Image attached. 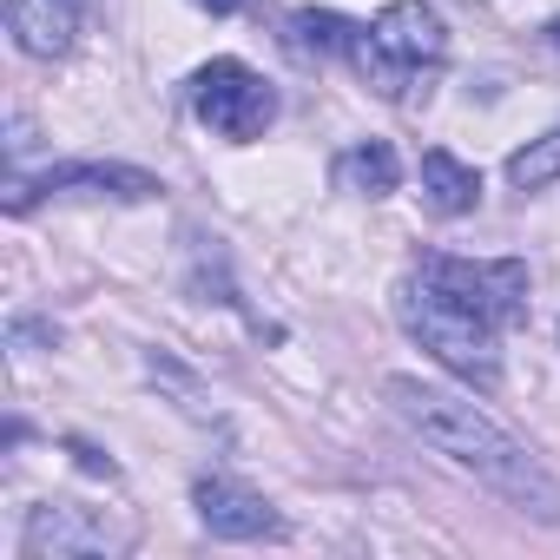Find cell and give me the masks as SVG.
I'll return each mask as SVG.
<instances>
[{
	"mask_svg": "<svg viewBox=\"0 0 560 560\" xmlns=\"http://www.w3.org/2000/svg\"><path fill=\"white\" fill-rule=\"evenodd\" d=\"M34 191H113V198H152L159 191V178L152 172H132V165H54L47 178H14L8 185V211L21 218L27 205H34Z\"/></svg>",
	"mask_w": 560,
	"mask_h": 560,
	"instance_id": "8992f818",
	"label": "cell"
},
{
	"mask_svg": "<svg viewBox=\"0 0 560 560\" xmlns=\"http://www.w3.org/2000/svg\"><path fill=\"white\" fill-rule=\"evenodd\" d=\"M191 8H205V14H237L244 0H191Z\"/></svg>",
	"mask_w": 560,
	"mask_h": 560,
	"instance_id": "9a60e30c",
	"label": "cell"
},
{
	"mask_svg": "<svg viewBox=\"0 0 560 560\" xmlns=\"http://www.w3.org/2000/svg\"><path fill=\"white\" fill-rule=\"evenodd\" d=\"M298 47H311V54H343L350 60V47H357V21H343V14H324V8H298Z\"/></svg>",
	"mask_w": 560,
	"mask_h": 560,
	"instance_id": "7c38bea8",
	"label": "cell"
},
{
	"mask_svg": "<svg viewBox=\"0 0 560 560\" xmlns=\"http://www.w3.org/2000/svg\"><path fill=\"white\" fill-rule=\"evenodd\" d=\"M422 205L435 211V218H462V211H475L481 205V172L475 165H462L455 152H422Z\"/></svg>",
	"mask_w": 560,
	"mask_h": 560,
	"instance_id": "30bf717a",
	"label": "cell"
},
{
	"mask_svg": "<svg viewBox=\"0 0 560 560\" xmlns=\"http://www.w3.org/2000/svg\"><path fill=\"white\" fill-rule=\"evenodd\" d=\"M553 178H560V126L540 132V139H527V145L508 159V185H521V191H540V185H553Z\"/></svg>",
	"mask_w": 560,
	"mask_h": 560,
	"instance_id": "4fadbf2b",
	"label": "cell"
},
{
	"mask_svg": "<svg viewBox=\"0 0 560 560\" xmlns=\"http://www.w3.org/2000/svg\"><path fill=\"white\" fill-rule=\"evenodd\" d=\"M86 0H8V34L27 60H60L80 34Z\"/></svg>",
	"mask_w": 560,
	"mask_h": 560,
	"instance_id": "52a82bcc",
	"label": "cell"
},
{
	"mask_svg": "<svg viewBox=\"0 0 560 560\" xmlns=\"http://www.w3.org/2000/svg\"><path fill=\"white\" fill-rule=\"evenodd\" d=\"M429 277H442V284L455 298H468L488 324H521L527 317V264L521 257H494V264H468V257H429L422 264Z\"/></svg>",
	"mask_w": 560,
	"mask_h": 560,
	"instance_id": "277c9868",
	"label": "cell"
},
{
	"mask_svg": "<svg viewBox=\"0 0 560 560\" xmlns=\"http://www.w3.org/2000/svg\"><path fill=\"white\" fill-rule=\"evenodd\" d=\"M402 324L422 337V350H435V363L442 370H455V376H468L475 389H494L501 383V357H494V330L501 324H488L468 298H455L442 277H409L402 284Z\"/></svg>",
	"mask_w": 560,
	"mask_h": 560,
	"instance_id": "7a4b0ae2",
	"label": "cell"
},
{
	"mask_svg": "<svg viewBox=\"0 0 560 560\" xmlns=\"http://www.w3.org/2000/svg\"><path fill=\"white\" fill-rule=\"evenodd\" d=\"M337 172H343V185H350V191H370V198L396 191V152H389L383 139H363V145H350Z\"/></svg>",
	"mask_w": 560,
	"mask_h": 560,
	"instance_id": "8fae6325",
	"label": "cell"
},
{
	"mask_svg": "<svg viewBox=\"0 0 560 560\" xmlns=\"http://www.w3.org/2000/svg\"><path fill=\"white\" fill-rule=\"evenodd\" d=\"M370 34H376L383 60L402 67V73H422V67H435L448 54V34H442V21L422 8V0H396V8H383L370 21Z\"/></svg>",
	"mask_w": 560,
	"mask_h": 560,
	"instance_id": "5b68a950",
	"label": "cell"
},
{
	"mask_svg": "<svg viewBox=\"0 0 560 560\" xmlns=\"http://www.w3.org/2000/svg\"><path fill=\"white\" fill-rule=\"evenodd\" d=\"M547 40H553V47H560V21H553V27H547Z\"/></svg>",
	"mask_w": 560,
	"mask_h": 560,
	"instance_id": "2e32d148",
	"label": "cell"
},
{
	"mask_svg": "<svg viewBox=\"0 0 560 560\" xmlns=\"http://www.w3.org/2000/svg\"><path fill=\"white\" fill-rule=\"evenodd\" d=\"M191 501H198V521L218 540H264V534H277V514L264 508V494H250L237 481H198Z\"/></svg>",
	"mask_w": 560,
	"mask_h": 560,
	"instance_id": "ba28073f",
	"label": "cell"
},
{
	"mask_svg": "<svg viewBox=\"0 0 560 560\" xmlns=\"http://www.w3.org/2000/svg\"><path fill=\"white\" fill-rule=\"evenodd\" d=\"M27 560H73V553H106L113 547V534H106V521H93L86 508H34V521H27Z\"/></svg>",
	"mask_w": 560,
	"mask_h": 560,
	"instance_id": "9c48e42d",
	"label": "cell"
},
{
	"mask_svg": "<svg viewBox=\"0 0 560 560\" xmlns=\"http://www.w3.org/2000/svg\"><path fill=\"white\" fill-rule=\"evenodd\" d=\"M73 455H80V468H93V475H113V462H106L93 442H73Z\"/></svg>",
	"mask_w": 560,
	"mask_h": 560,
	"instance_id": "5bb4252c",
	"label": "cell"
},
{
	"mask_svg": "<svg viewBox=\"0 0 560 560\" xmlns=\"http://www.w3.org/2000/svg\"><path fill=\"white\" fill-rule=\"evenodd\" d=\"M389 409H396L422 442H435L442 455H455L462 468H475L488 488H501L508 501H521L527 514L560 521V488L547 481V468H540L501 422H488L475 402H462V396H448V389H435V383H416V376H389Z\"/></svg>",
	"mask_w": 560,
	"mask_h": 560,
	"instance_id": "6da1fadb",
	"label": "cell"
},
{
	"mask_svg": "<svg viewBox=\"0 0 560 560\" xmlns=\"http://www.w3.org/2000/svg\"><path fill=\"white\" fill-rule=\"evenodd\" d=\"M191 106L211 132L224 139H257L270 119H277V93L244 67V60H211L198 80H191Z\"/></svg>",
	"mask_w": 560,
	"mask_h": 560,
	"instance_id": "3957f363",
	"label": "cell"
}]
</instances>
